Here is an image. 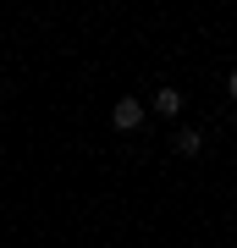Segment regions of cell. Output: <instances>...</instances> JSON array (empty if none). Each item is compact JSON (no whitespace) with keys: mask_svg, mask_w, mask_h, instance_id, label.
I'll list each match as a JSON object with an SVG mask.
<instances>
[{"mask_svg":"<svg viewBox=\"0 0 237 248\" xmlns=\"http://www.w3.org/2000/svg\"><path fill=\"white\" fill-rule=\"evenodd\" d=\"M143 116H149V110H143V99L122 94V99L111 105V127H116V133H138V127H143Z\"/></svg>","mask_w":237,"mask_h":248,"instance_id":"6da1fadb","label":"cell"},{"mask_svg":"<svg viewBox=\"0 0 237 248\" xmlns=\"http://www.w3.org/2000/svg\"><path fill=\"white\" fill-rule=\"evenodd\" d=\"M182 105H188V94H182V89H171V83H160V89L149 94V110H155V116H166V122H176V116H182Z\"/></svg>","mask_w":237,"mask_h":248,"instance_id":"7a4b0ae2","label":"cell"},{"mask_svg":"<svg viewBox=\"0 0 237 248\" xmlns=\"http://www.w3.org/2000/svg\"><path fill=\"white\" fill-rule=\"evenodd\" d=\"M171 149H176V155H199V149H204V133H193V127H176V133H171Z\"/></svg>","mask_w":237,"mask_h":248,"instance_id":"3957f363","label":"cell"},{"mask_svg":"<svg viewBox=\"0 0 237 248\" xmlns=\"http://www.w3.org/2000/svg\"><path fill=\"white\" fill-rule=\"evenodd\" d=\"M226 94H232V99H237V66H232V78H226Z\"/></svg>","mask_w":237,"mask_h":248,"instance_id":"277c9868","label":"cell"}]
</instances>
